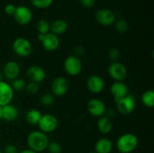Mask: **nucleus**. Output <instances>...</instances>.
<instances>
[{
	"label": "nucleus",
	"mask_w": 154,
	"mask_h": 153,
	"mask_svg": "<svg viewBox=\"0 0 154 153\" xmlns=\"http://www.w3.org/2000/svg\"><path fill=\"white\" fill-rule=\"evenodd\" d=\"M49 142L47 134L42 130H33L27 136V144L29 148L38 153L46 150Z\"/></svg>",
	"instance_id": "nucleus-1"
},
{
	"label": "nucleus",
	"mask_w": 154,
	"mask_h": 153,
	"mask_svg": "<svg viewBox=\"0 0 154 153\" xmlns=\"http://www.w3.org/2000/svg\"><path fill=\"white\" fill-rule=\"evenodd\" d=\"M138 139L132 133H126L119 136L116 142L117 149L120 153H131L137 148Z\"/></svg>",
	"instance_id": "nucleus-2"
},
{
	"label": "nucleus",
	"mask_w": 154,
	"mask_h": 153,
	"mask_svg": "<svg viewBox=\"0 0 154 153\" xmlns=\"http://www.w3.org/2000/svg\"><path fill=\"white\" fill-rule=\"evenodd\" d=\"M12 49L14 53L18 56L26 58L32 53V45L27 38H17L12 44Z\"/></svg>",
	"instance_id": "nucleus-3"
},
{
	"label": "nucleus",
	"mask_w": 154,
	"mask_h": 153,
	"mask_svg": "<svg viewBox=\"0 0 154 153\" xmlns=\"http://www.w3.org/2000/svg\"><path fill=\"white\" fill-rule=\"evenodd\" d=\"M38 40L42 43L44 49L48 52L57 50L60 44L59 36L51 32L38 34Z\"/></svg>",
	"instance_id": "nucleus-4"
},
{
	"label": "nucleus",
	"mask_w": 154,
	"mask_h": 153,
	"mask_svg": "<svg viewBox=\"0 0 154 153\" xmlns=\"http://www.w3.org/2000/svg\"><path fill=\"white\" fill-rule=\"evenodd\" d=\"M63 67L69 75L78 76L82 70V62L79 57L75 55H70L65 58Z\"/></svg>",
	"instance_id": "nucleus-5"
},
{
	"label": "nucleus",
	"mask_w": 154,
	"mask_h": 153,
	"mask_svg": "<svg viewBox=\"0 0 154 153\" xmlns=\"http://www.w3.org/2000/svg\"><path fill=\"white\" fill-rule=\"evenodd\" d=\"M39 129L45 134L51 133L58 128L59 122L57 117L52 114L42 115L38 123Z\"/></svg>",
	"instance_id": "nucleus-6"
},
{
	"label": "nucleus",
	"mask_w": 154,
	"mask_h": 153,
	"mask_svg": "<svg viewBox=\"0 0 154 153\" xmlns=\"http://www.w3.org/2000/svg\"><path fill=\"white\" fill-rule=\"evenodd\" d=\"M118 112L122 115H129L135 109L136 101L132 94H128L124 98L116 102Z\"/></svg>",
	"instance_id": "nucleus-7"
},
{
	"label": "nucleus",
	"mask_w": 154,
	"mask_h": 153,
	"mask_svg": "<svg viewBox=\"0 0 154 153\" xmlns=\"http://www.w3.org/2000/svg\"><path fill=\"white\" fill-rule=\"evenodd\" d=\"M108 74L114 81H123L127 76V68L120 62H113L108 67Z\"/></svg>",
	"instance_id": "nucleus-8"
},
{
	"label": "nucleus",
	"mask_w": 154,
	"mask_h": 153,
	"mask_svg": "<svg viewBox=\"0 0 154 153\" xmlns=\"http://www.w3.org/2000/svg\"><path fill=\"white\" fill-rule=\"evenodd\" d=\"M13 17L18 24L21 26H26L31 22L32 20V13L26 6L20 5L16 7Z\"/></svg>",
	"instance_id": "nucleus-9"
},
{
	"label": "nucleus",
	"mask_w": 154,
	"mask_h": 153,
	"mask_svg": "<svg viewBox=\"0 0 154 153\" xmlns=\"http://www.w3.org/2000/svg\"><path fill=\"white\" fill-rule=\"evenodd\" d=\"M95 18L98 23L104 26L113 25L116 20V15L113 10L108 8L99 9L95 14Z\"/></svg>",
	"instance_id": "nucleus-10"
},
{
	"label": "nucleus",
	"mask_w": 154,
	"mask_h": 153,
	"mask_svg": "<svg viewBox=\"0 0 154 153\" xmlns=\"http://www.w3.org/2000/svg\"><path fill=\"white\" fill-rule=\"evenodd\" d=\"M69 82L63 76H57L51 84V92L54 95L62 97L67 93L69 90Z\"/></svg>",
	"instance_id": "nucleus-11"
},
{
	"label": "nucleus",
	"mask_w": 154,
	"mask_h": 153,
	"mask_svg": "<svg viewBox=\"0 0 154 153\" xmlns=\"http://www.w3.org/2000/svg\"><path fill=\"white\" fill-rule=\"evenodd\" d=\"M14 95V91L11 84L0 81V106H3L11 103Z\"/></svg>",
	"instance_id": "nucleus-12"
},
{
	"label": "nucleus",
	"mask_w": 154,
	"mask_h": 153,
	"mask_svg": "<svg viewBox=\"0 0 154 153\" xmlns=\"http://www.w3.org/2000/svg\"><path fill=\"white\" fill-rule=\"evenodd\" d=\"M87 110L95 117H101L105 115L106 106L101 99L92 98L87 103Z\"/></svg>",
	"instance_id": "nucleus-13"
},
{
	"label": "nucleus",
	"mask_w": 154,
	"mask_h": 153,
	"mask_svg": "<svg viewBox=\"0 0 154 153\" xmlns=\"http://www.w3.org/2000/svg\"><path fill=\"white\" fill-rule=\"evenodd\" d=\"M87 87L90 92L99 94L103 91L105 88V82L99 75H90L87 80Z\"/></svg>",
	"instance_id": "nucleus-14"
},
{
	"label": "nucleus",
	"mask_w": 154,
	"mask_h": 153,
	"mask_svg": "<svg viewBox=\"0 0 154 153\" xmlns=\"http://www.w3.org/2000/svg\"><path fill=\"white\" fill-rule=\"evenodd\" d=\"M111 95L114 98L115 102L118 101L121 98L129 94V89L126 83L123 81H115L110 88Z\"/></svg>",
	"instance_id": "nucleus-15"
},
{
	"label": "nucleus",
	"mask_w": 154,
	"mask_h": 153,
	"mask_svg": "<svg viewBox=\"0 0 154 153\" xmlns=\"http://www.w3.org/2000/svg\"><path fill=\"white\" fill-rule=\"evenodd\" d=\"M27 76L30 81L40 84L46 78V73L42 67L38 65H32L27 69Z\"/></svg>",
	"instance_id": "nucleus-16"
},
{
	"label": "nucleus",
	"mask_w": 154,
	"mask_h": 153,
	"mask_svg": "<svg viewBox=\"0 0 154 153\" xmlns=\"http://www.w3.org/2000/svg\"><path fill=\"white\" fill-rule=\"evenodd\" d=\"M5 76L9 80H13L19 76L20 73V68L17 62L9 61L5 64L3 68Z\"/></svg>",
	"instance_id": "nucleus-17"
},
{
	"label": "nucleus",
	"mask_w": 154,
	"mask_h": 153,
	"mask_svg": "<svg viewBox=\"0 0 154 153\" xmlns=\"http://www.w3.org/2000/svg\"><path fill=\"white\" fill-rule=\"evenodd\" d=\"M19 111L16 106L8 104L2 106V119L6 122H13L17 118Z\"/></svg>",
	"instance_id": "nucleus-18"
},
{
	"label": "nucleus",
	"mask_w": 154,
	"mask_h": 153,
	"mask_svg": "<svg viewBox=\"0 0 154 153\" xmlns=\"http://www.w3.org/2000/svg\"><path fill=\"white\" fill-rule=\"evenodd\" d=\"M113 142L109 138L102 137L96 141L95 151L97 153H111L113 149Z\"/></svg>",
	"instance_id": "nucleus-19"
},
{
	"label": "nucleus",
	"mask_w": 154,
	"mask_h": 153,
	"mask_svg": "<svg viewBox=\"0 0 154 153\" xmlns=\"http://www.w3.org/2000/svg\"><path fill=\"white\" fill-rule=\"evenodd\" d=\"M67 29L68 24L64 20H56L50 24V31H51V33L57 35L64 34L67 31Z\"/></svg>",
	"instance_id": "nucleus-20"
},
{
	"label": "nucleus",
	"mask_w": 154,
	"mask_h": 153,
	"mask_svg": "<svg viewBox=\"0 0 154 153\" xmlns=\"http://www.w3.org/2000/svg\"><path fill=\"white\" fill-rule=\"evenodd\" d=\"M97 128L99 131L103 134H108L113 128V123L111 118L105 116L99 117L97 122Z\"/></svg>",
	"instance_id": "nucleus-21"
},
{
	"label": "nucleus",
	"mask_w": 154,
	"mask_h": 153,
	"mask_svg": "<svg viewBox=\"0 0 154 153\" xmlns=\"http://www.w3.org/2000/svg\"><path fill=\"white\" fill-rule=\"evenodd\" d=\"M42 116V112L38 110L31 109L26 112L25 118L29 124L31 125H35V124H38Z\"/></svg>",
	"instance_id": "nucleus-22"
},
{
	"label": "nucleus",
	"mask_w": 154,
	"mask_h": 153,
	"mask_svg": "<svg viewBox=\"0 0 154 153\" xmlns=\"http://www.w3.org/2000/svg\"><path fill=\"white\" fill-rule=\"evenodd\" d=\"M141 102L148 108H153L154 106V91L152 89L144 92L141 96Z\"/></svg>",
	"instance_id": "nucleus-23"
},
{
	"label": "nucleus",
	"mask_w": 154,
	"mask_h": 153,
	"mask_svg": "<svg viewBox=\"0 0 154 153\" xmlns=\"http://www.w3.org/2000/svg\"><path fill=\"white\" fill-rule=\"evenodd\" d=\"M36 28L38 34H46L50 31V22L46 20H40L38 21Z\"/></svg>",
	"instance_id": "nucleus-24"
},
{
	"label": "nucleus",
	"mask_w": 154,
	"mask_h": 153,
	"mask_svg": "<svg viewBox=\"0 0 154 153\" xmlns=\"http://www.w3.org/2000/svg\"><path fill=\"white\" fill-rule=\"evenodd\" d=\"M26 85V82L23 79H21V78L18 77L13 80L11 84L14 91L17 92H21L23 90H25Z\"/></svg>",
	"instance_id": "nucleus-25"
},
{
	"label": "nucleus",
	"mask_w": 154,
	"mask_h": 153,
	"mask_svg": "<svg viewBox=\"0 0 154 153\" xmlns=\"http://www.w3.org/2000/svg\"><path fill=\"white\" fill-rule=\"evenodd\" d=\"M30 2L36 8L45 9L49 8L53 4L54 0H30Z\"/></svg>",
	"instance_id": "nucleus-26"
},
{
	"label": "nucleus",
	"mask_w": 154,
	"mask_h": 153,
	"mask_svg": "<svg viewBox=\"0 0 154 153\" xmlns=\"http://www.w3.org/2000/svg\"><path fill=\"white\" fill-rule=\"evenodd\" d=\"M115 28L117 32L120 33H125L129 29V24L127 21L123 19H119L114 22Z\"/></svg>",
	"instance_id": "nucleus-27"
},
{
	"label": "nucleus",
	"mask_w": 154,
	"mask_h": 153,
	"mask_svg": "<svg viewBox=\"0 0 154 153\" xmlns=\"http://www.w3.org/2000/svg\"><path fill=\"white\" fill-rule=\"evenodd\" d=\"M41 104L45 106H50L54 104V95L52 93H45L41 97Z\"/></svg>",
	"instance_id": "nucleus-28"
},
{
	"label": "nucleus",
	"mask_w": 154,
	"mask_h": 153,
	"mask_svg": "<svg viewBox=\"0 0 154 153\" xmlns=\"http://www.w3.org/2000/svg\"><path fill=\"white\" fill-rule=\"evenodd\" d=\"M39 89H40V85L38 82L30 81L29 82L26 83V85L25 90L29 94H37L38 92Z\"/></svg>",
	"instance_id": "nucleus-29"
},
{
	"label": "nucleus",
	"mask_w": 154,
	"mask_h": 153,
	"mask_svg": "<svg viewBox=\"0 0 154 153\" xmlns=\"http://www.w3.org/2000/svg\"><path fill=\"white\" fill-rule=\"evenodd\" d=\"M47 149L49 153H61L63 148L60 143H59L57 141H52V142H49Z\"/></svg>",
	"instance_id": "nucleus-30"
},
{
	"label": "nucleus",
	"mask_w": 154,
	"mask_h": 153,
	"mask_svg": "<svg viewBox=\"0 0 154 153\" xmlns=\"http://www.w3.org/2000/svg\"><path fill=\"white\" fill-rule=\"evenodd\" d=\"M120 52L117 48L113 47L110 49L108 51V57L113 62H117L120 58Z\"/></svg>",
	"instance_id": "nucleus-31"
},
{
	"label": "nucleus",
	"mask_w": 154,
	"mask_h": 153,
	"mask_svg": "<svg viewBox=\"0 0 154 153\" xmlns=\"http://www.w3.org/2000/svg\"><path fill=\"white\" fill-rule=\"evenodd\" d=\"M4 153H18L17 148L13 144H8L4 148Z\"/></svg>",
	"instance_id": "nucleus-32"
},
{
	"label": "nucleus",
	"mask_w": 154,
	"mask_h": 153,
	"mask_svg": "<svg viewBox=\"0 0 154 153\" xmlns=\"http://www.w3.org/2000/svg\"><path fill=\"white\" fill-rule=\"evenodd\" d=\"M80 2L86 8H91L95 5L96 0H80Z\"/></svg>",
	"instance_id": "nucleus-33"
},
{
	"label": "nucleus",
	"mask_w": 154,
	"mask_h": 153,
	"mask_svg": "<svg viewBox=\"0 0 154 153\" xmlns=\"http://www.w3.org/2000/svg\"><path fill=\"white\" fill-rule=\"evenodd\" d=\"M15 10H16V6L13 4H8L5 7V12L8 15H12V16H13Z\"/></svg>",
	"instance_id": "nucleus-34"
},
{
	"label": "nucleus",
	"mask_w": 154,
	"mask_h": 153,
	"mask_svg": "<svg viewBox=\"0 0 154 153\" xmlns=\"http://www.w3.org/2000/svg\"><path fill=\"white\" fill-rule=\"evenodd\" d=\"M84 52H85V50H84V46H78L75 47V50H74V52H75V54H74V55L76 56H78V57H80L81 56L84 55Z\"/></svg>",
	"instance_id": "nucleus-35"
},
{
	"label": "nucleus",
	"mask_w": 154,
	"mask_h": 153,
	"mask_svg": "<svg viewBox=\"0 0 154 153\" xmlns=\"http://www.w3.org/2000/svg\"><path fill=\"white\" fill-rule=\"evenodd\" d=\"M19 153H38L36 152L33 151V150L30 149V148H26V149H23L22 150V151L20 152Z\"/></svg>",
	"instance_id": "nucleus-36"
},
{
	"label": "nucleus",
	"mask_w": 154,
	"mask_h": 153,
	"mask_svg": "<svg viewBox=\"0 0 154 153\" xmlns=\"http://www.w3.org/2000/svg\"><path fill=\"white\" fill-rule=\"evenodd\" d=\"M2 120V106H0V121Z\"/></svg>",
	"instance_id": "nucleus-37"
},
{
	"label": "nucleus",
	"mask_w": 154,
	"mask_h": 153,
	"mask_svg": "<svg viewBox=\"0 0 154 153\" xmlns=\"http://www.w3.org/2000/svg\"><path fill=\"white\" fill-rule=\"evenodd\" d=\"M90 153H97V152H96L95 151V150H94V151H92V152H90Z\"/></svg>",
	"instance_id": "nucleus-38"
},
{
	"label": "nucleus",
	"mask_w": 154,
	"mask_h": 153,
	"mask_svg": "<svg viewBox=\"0 0 154 153\" xmlns=\"http://www.w3.org/2000/svg\"><path fill=\"white\" fill-rule=\"evenodd\" d=\"M0 153H3V152H2V151H1V150H0Z\"/></svg>",
	"instance_id": "nucleus-39"
},
{
	"label": "nucleus",
	"mask_w": 154,
	"mask_h": 153,
	"mask_svg": "<svg viewBox=\"0 0 154 153\" xmlns=\"http://www.w3.org/2000/svg\"><path fill=\"white\" fill-rule=\"evenodd\" d=\"M0 81H1V75H0Z\"/></svg>",
	"instance_id": "nucleus-40"
},
{
	"label": "nucleus",
	"mask_w": 154,
	"mask_h": 153,
	"mask_svg": "<svg viewBox=\"0 0 154 153\" xmlns=\"http://www.w3.org/2000/svg\"><path fill=\"white\" fill-rule=\"evenodd\" d=\"M0 140H1V139H0Z\"/></svg>",
	"instance_id": "nucleus-41"
}]
</instances>
